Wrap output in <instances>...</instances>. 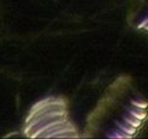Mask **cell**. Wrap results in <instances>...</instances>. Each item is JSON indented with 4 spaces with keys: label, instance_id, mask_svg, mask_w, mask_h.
I'll list each match as a JSON object with an SVG mask.
<instances>
[{
    "label": "cell",
    "instance_id": "3",
    "mask_svg": "<svg viewBox=\"0 0 148 139\" xmlns=\"http://www.w3.org/2000/svg\"><path fill=\"white\" fill-rule=\"evenodd\" d=\"M127 22L133 29L148 32V0H131Z\"/></svg>",
    "mask_w": 148,
    "mask_h": 139
},
{
    "label": "cell",
    "instance_id": "2",
    "mask_svg": "<svg viewBox=\"0 0 148 139\" xmlns=\"http://www.w3.org/2000/svg\"><path fill=\"white\" fill-rule=\"evenodd\" d=\"M27 138H79L80 134L68 114V102L51 96L36 102L24 122Z\"/></svg>",
    "mask_w": 148,
    "mask_h": 139
},
{
    "label": "cell",
    "instance_id": "1",
    "mask_svg": "<svg viewBox=\"0 0 148 139\" xmlns=\"http://www.w3.org/2000/svg\"><path fill=\"white\" fill-rule=\"evenodd\" d=\"M148 118V101L132 79L121 75L111 84L88 117L84 137L132 138Z\"/></svg>",
    "mask_w": 148,
    "mask_h": 139
}]
</instances>
